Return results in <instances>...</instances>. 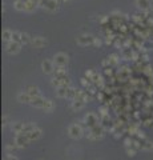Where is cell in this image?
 Listing matches in <instances>:
<instances>
[{
	"label": "cell",
	"mask_w": 153,
	"mask_h": 160,
	"mask_svg": "<svg viewBox=\"0 0 153 160\" xmlns=\"http://www.w3.org/2000/svg\"><path fill=\"white\" fill-rule=\"evenodd\" d=\"M12 33H13V31H11V29H4L3 33H2L3 42H6V43L12 42Z\"/></svg>",
	"instance_id": "cell-17"
},
{
	"label": "cell",
	"mask_w": 153,
	"mask_h": 160,
	"mask_svg": "<svg viewBox=\"0 0 153 160\" xmlns=\"http://www.w3.org/2000/svg\"><path fill=\"white\" fill-rule=\"evenodd\" d=\"M27 136H28V139H29V142H33V140H37L41 136V129H40V128L33 129L32 132H28V133H27Z\"/></svg>",
	"instance_id": "cell-15"
},
{
	"label": "cell",
	"mask_w": 153,
	"mask_h": 160,
	"mask_svg": "<svg viewBox=\"0 0 153 160\" xmlns=\"http://www.w3.org/2000/svg\"><path fill=\"white\" fill-rule=\"evenodd\" d=\"M20 47H22V44H20V43L9 42V43H7L6 49H7V52H8L9 55H16L19 51H20Z\"/></svg>",
	"instance_id": "cell-9"
},
{
	"label": "cell",
	"mask_w": 153,
	"mask_h": 160,
	"mask_svg": "<svg viewBox=\"0 0 153 160\" xmlns=\"http://www.w3.org/2000/svg\"><path fill=\"white\" fill-rule=\"evenodd\" d=\"M76 95H77V89L68 87V93H67V98H68V99L75 100V99H76Z\"/></svg>",
	"instance_id": "cell-22"
},
{
	"label": "cell",
	"mask_w": 153,
	"mask_h": 160,
	"mask_svg": "<svg viewBox=\"0 0 153 160\" xmlns=\"http://www.w3.org/2000/svg\"><path fill=\"white\" fill-rule=\"evenodd\" d=\"M28 143H29V139L27 136V133H16V136H15V146L16 147L23 148Z\"/></svg>",
	"instance_id": "cell-4"
},
{
	"label": "cell",
	"mask_w": 153,
	"mask_h": 160,
	"mask_svg": "<svg viewBox=\"0 0 153 160\" xmlns=\"http://www.w3.org/2000/svg\"><path fill=\"white\" fill-rule=\"evenodd\" d=\"M68 135L72 138V139H80L83 136V128L80 124H71L68 127Z\"/></svg>",
	"instance_id": "cell-1"
},
{
	"label": "cell",
	"mask_w": 153,
	"mask_h": 160,
	"mask_svg": "<svg viewBox=\"0 0 153 160\" xmlns=\"http://www.w3.org/2000/svg\"><path fill=\"white\" fill-rule=\"evenodd\" d=\"M84 106H85V102H81V100H73L72 102V109H75V111H80L84 108Z\"/></svg>",
	"instance_id": "cell-18"
},
{
	"label": "cell",
	"mask_w": 153,
	"mask_h": 160,
	"mask_svg": "<svg viewBox=\"0 0 153 160\" xmlns=\"http://www.w3.org/2000/svg\"><path fill=\"white\" fill-rule=\"evenodd\" d=\"M67 93H68V87L56 88V95H57V98H67Z\"/></svg>",
	"instance_id": "cell-20"
},
{
	"label": "cell",
	"mask_w": 153,
	"mask_h": 160,
	"mask_svg": "<svg viewBox=\"0 0 153 160\" xmlns=\"http://www.w3.org/2000/svg\"><path fill=\"white\" fill-rule=\"evenodd\" d=\"M127 152L129 153V156H135V151H132V149H129V147H127Z\"/></svg>",
	"instance_id": "cell-27"
},
{
	"label": "cell",
	"mask_w": 153,
	"mask_h": 160,
	"mask_svg": "<svg viewBox=\"0 0 153 160\" xmlns=\"http://www.w3.org/2000/svg\"><path fill=\"white\" fill-rule=\"evenodd\" d=\"M68 55L67 53H64V52H59L55 55V58H53V63H55V66L56 67H65L67 64H68Z\"/></svg>",
	"instance_id": "cell-2"
},
{
	"label": "cell",
	"mask_w": 153,
	"mask_h": 160,
	"mask_svg": "<svg viewBox=\"0 0 153 160\" xmlns=\"http://www.w3.org/2000/svg\"><path fill=\"white\" fill-rule=\"evenodd\" d=\"M45 102L47 99H44L41 96H36V98H32V102H31V106L36 107V108H44V106H45Z\"/></svg>",
	"instance_id": "cell-11"
},
{
	"label": "cell",
	"mask_w": 153,
	"mask_h": 160,
	"mask_svg": "<svg viewBox=\"0 0 153 160\" xmlns=\"http://www.w3.org/2000/svg\"><path fill=\"white\" fill-rule=\"evenodd\" d=\"M29 96H32V98H36V96H41L40 95V89H39L36 86H27L26 89H24Z\"/></svg>",
	"instance_id": "cell-13"
},
{
	"label": "cell",
	"mask_w": 153,
	"mask_h": 160,
	"mask_svg": "<svg viewBox=\"0 0 153 160\" xmlns=\"http://www.w3.org/2000/svg\"><path fill=\"white\" fill-rule=\"evenodd\" d=\"M37 128V126L35 123H26V126H24V129H23V132L22 133H28V132H32L33 129H36Z\"/></svg>",
	"instance_id": "cell-19"
},
{
	"label": "cell",
	"mask_w": 153,
	"mask_h": 160,
	"mask_svg": "<svg viewBox=\"0 0 153 160\" xmlns=\"http://www.w3.org/2000/svg\"><path fill=\"white\" fill-rule=\"evenodd\" d=\"M53 108H55V103L52 102V100H48L47 99V102H45V106H44V111L45 112H52L53 111Z\"/></svg>",
	"instance_id": "cell-21"
},
{
	"label": "cell",
	"mask_w": 153,
	"mask_h": 160,
	"mask_svg": "<svg viewBox=\"0 0 153 160\" xmlns=\"http://www.w3.org/2000/svg\"><path fill=\"white\" fill-rule=\"evenodd\" d=\"M17 100H19L20 103L31 104V102H32V96H29V95H28L26 91H22L20 93H17Z\"/></svg>",
	"instance_id": "cell-14"
},
{
	"label": "cell",
	"mask_w": 153,
	"mask_h": 160,
	"mask_svg": "<svg viewBox=\"0 0 153 160\" xmlns=\"http://www.w3.org/2000/svg\"><path fill=\"white\" fill-rule=\"evenodd\" d=\"M55 67H56V66H55V63H53L52 60H43V63H41V69H43V72L47 73V75L55 72V69H56Z\"/></svg>",
	"instance_id": "cell-5"
},
{
	"label": "cell",
	"mask_w": 153,
	"mask_h": 160,
	"mask_svg": "<svg viewBox=\"0 0 153 160\" xmlns=\"http://www.w3.org/2000/svg\"><path fill=\"white\" fill-rule=\"evenodd\" d=\"M41 6L44 8H47L48 11H55L59 6V0H43Z\"/></svg>",
	"instance_id": "cell-10"
},
{
	"label": "cell",
	"mask_w": 153,
	"mask_h": 160,
	"mask_svg": "<svg viewBox=\"0 0 153 160\" xmlns=\"http://www.w3.org/2000/svg\"><path fill=\"white\" fill-rule=\"evenodd\" d=\"M84 122H85V124H87L88 127L92 128V127H96L97 126L98 119H97V116L93 112H89V113L85 115V118H84Z\"/></svg>",
	"instance_id": "cell-7"
},
{
	"label": "cell",
	"mask_w": 153,
	"mask_h": 160,
	"mask_svg": "<svg viewBox=\"0 0 153 160\" xmlns=\"http://www.w3.org/2000/svg\"><path fill=\"white\" fill-rule=\"evenodd\" d=\"M3 160H17V158H15V156H13V155H11V153H8V155H7V156H6V158H4Z\"/></svg>",
	"instance_id": "cell-25"
},
{
	"label": "cell",
	"mask_w": 153,
	"mask_h": 160,
	"mask_svg": "<svg viewBox=\"0 0 153 160\" xmlns=\"http://www.w3.org/2000/svg\"><path fill=\"white\" fill-rule=\"evenodd\" d=\"M136 6L141 11H146L152 7V0H136Z\"/></svg>",
	"instance_id": "cell-12"
},
{
	"label": "cell",
	"mask_w": 153,
	"mask_h": 160,
	"mask_svg": "<svg viewBox=\"0 0 153 160\" xmlns=\"http://www.w3.org/2000/svg\"><path fill=\"white\" fill-rule=\"evenodd\" d=\"M52 86L56 87V88H60V87H69L71 86V82L69 79L67 78H63V79H57V78H53L52 79Z\"/></svg>",
	"instance_id": "cell-6"
},
{
	"label": "cell",
	"mask_w": 153,
	"mask_h": 160,
	"mask_svg": "<svg viewBox=\"0 0 153 160\" xmlns=\"http://www.w3.org/2000/svg\"><path fill=\"white\" fill-rule=\"evenodd\" d=\"M29 44H31L33 48H43V47L47 46V40L43 36H35V38L31 39V43Z\"/></svg>",
	"instance_id": "cell-8"
},
{
	"label": "cell",
	"mask_w": 153,
	"mask_h": 160,
	"mask_svg": "<svg viewBox=\"0 0 153 160\" xmlns=\"http://www.w3.org/2000/svg\"><path fill=\"white\" fill-rule=\"evenodd\" d=\"M93 44H95L96 47H100V46H101V42H100L98 39H95V42H93Z\"/></svg>",
	"instance_id": "cell-28"
},
{
	"label": "cell",
	"mask_w": 153,
	"mask_h": 160,
	"mask_svg": "<svg viewBox=\"0 0 153 160\" xmlns=\"http://www.w3.org/2000/svg\"><path fill=\"white\" fill-rule=\"evenodd\" d=\"M28 43H31V39H29L28 33L22 32V44H28Z\"/></svg>",
	"instance_id": "cell-24"
},
{
	"label": "cell",
	"mask_w": 153,
	"mask_h": 160,
	"mask_svg": "<svg viewBox=\"0 0 153 160\" xmlns=\"http://www.w3.org/2000/svg\"><path fill=\"white\" fill-rule=\"evenodd\" d=\"M96 38H93L92 35H88V33H84V35H80V36H77L76 42L79 46H89V44H93Z\"/></svg>",
	"instance_id": "cell-3"
},
{
	"label": "cell",
	"mask_w": 153,
	"mask_h": 160,
	"mask_svg": "<svg viewBox=\"0 0 153 160\" xmlns=\"http://www.w3.org/2000/svg\"><path fill=\"white\" fill-rule=\"evenodd\" d=\"M7 124H8V116L7 115H4L3 116V126H7Z\"/></svg>",
	"instance_id": "cell-26"
},
{
	"label": "cell",
	"mask_w": 153,
	"mask_h": 160,
	"mask_svg": "<svg viewBox=\"0 0 153 160\" xmlns=\"http://www.w3.org/2000/svg\"><path fill=\"white\" fill-rule=\"evenodd\" d=\"M12 42H16V43L22 44V32L20 31H13V33H12Z\"/></svg>",
	"instance_id": "cell-23"
},
{
	"label": "cell",
	"mask_w": 153,
	"mask_h": 160,
	"mask_svg": "<svg viewBox=\"0 0 153 160\" xmlns=\"http://www.w3.org/2000/svg\"><path fill=\"white\" fill-rule=\"evenodd\" d=\"M151 8H152V9H153V0H152V7H151Z\"/></svg>",
	"instance_id": "cell-29"
},
{
	"label": "cell",
	"mask_w": 153,
	"mask_h": 160,
	"mask_svg": "<svg viewBox=\"0 0 153 160\" xmlns=\"http://www.w3.org/2000/svg\"><path fill=\"white\" fill-rule=\"evenodd\" d=\"M24 126H26V123H22V122H16V123H13L11 128H12V131L15 133H22L23 132V129H24Z\"/></svg>",
	"instance_id": "cell-16"
}]
</instances>
